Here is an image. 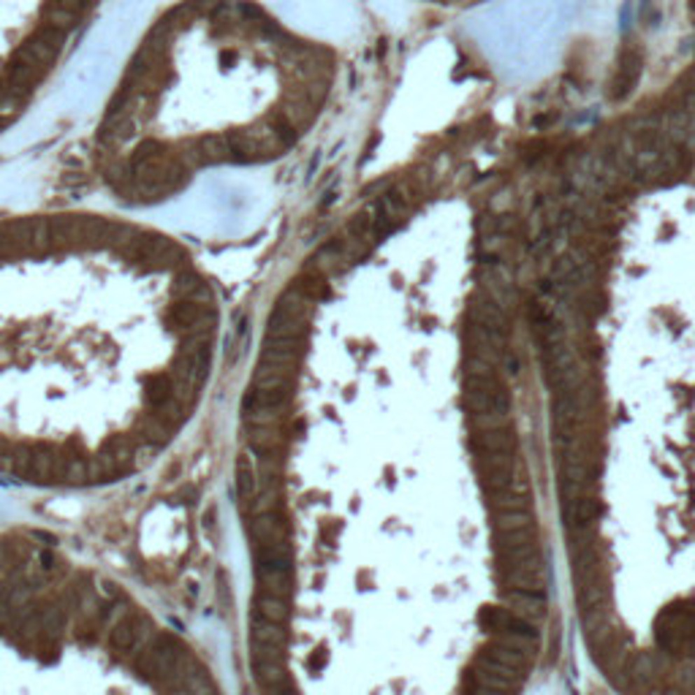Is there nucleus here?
I'll list each match as a JSON object with an SVG mask.
<instances>
[{
  "label": "nucleus",
  "instance_id": "1",
  "mask_svg": "<svg viewBox=\"0 0 695 695\" xmlns=\"http://www.w3.org/2000/svg\"><path fill=\"white\" fill-rule=\"evenodd\" d=\"M153 630H155V622L144 611L131 608L109 630V644H112L114 652H134L139 647H144L147 638H153Z\"/></svg>",
  "mask_w": 695,
  "mask_h": 695
},
{
  "label": "nucleus",
  "instance_id": "2",
  "mask_svg": "<svg viewBox=\"0 0 695 695\" xmlns=\"http://www.w3.org/2000/svg\"><path fill=\"white\" fill-rule=\"evenodd\" d=\"M255 489H258V475H255V468H253V459L247 454H242L237 459V494H239V503H242L245 514L253 505Z\"/></svg>",
  "mask_w": 695,
  "mask_h": 695
},
{
  "label": "nucleus",
  "instance_id": "3",
  "mask_svg": "<svg viewBox=\"0 0 695 695\" xmlns=\"http://www.w3.org/2000/svg\"><path fill=\"white\" fill-rule=\"evenodd\" d=\"M638 71H641V66H638V52H636V49H625L622 57H619L617 79H614V95H617V98H622V95H628V92L633 90Z\"/></svg>",
  "mask_w": 695,
  "mask_h": 695
},
{
  "label": "nucleus",
  "instance_id": "4",
  "mask_svg": "<svg viewBox=\"0 0 695 695\" xmlns=\"http://www.w3.org/2000/svg\"><path fill=\"white\" fill-rule=\"evenodd\" d=\"M38 562H41V570H57V557L52 552H41Z\"/></svg>",
  "mask_w": 695,
  "mask_h": 695
}]
</instances>
